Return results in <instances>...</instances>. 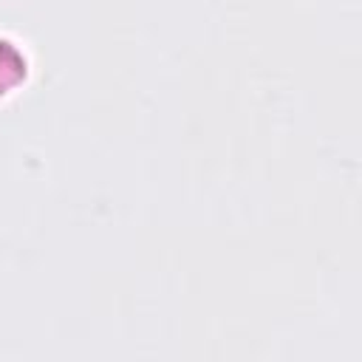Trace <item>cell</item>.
Instances as JSON below:
<instances>
[{
	"label": "cell",
	"instance_id": "6da1fadb",
	"mask_svg": "<svg viewBox=\"0 0 362 362\" xmlns=\"http://www.w3.org/2000/svg\"><path fill=\"white\" fill-rule=\"evenodd\" d=\"M28 79V57L20 42L0 37V96L17 90Z\"/></svg>",
	"mask_w": 362,
	"mask_h": 362
}]
</instances>
